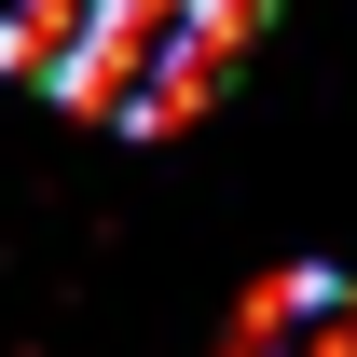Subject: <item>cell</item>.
Returning a JSON list of instances; mask_svg holds the SVG:
<instances>
[{
  "label": "cell",
  "instance_id": "6da1fadb",
  "mask_svg": "<svg viewBox=\"0 0 357 357\" xmlns=\"http://www.w3.org/2000/svg\"><path fill=\"white\" fill-rule=\"evenodd\" d=\"M220 357H357V275H330V261L261 275V289L234 303Z\"/></svg>",
  "mask_w": 357,
  "mask_h": 357
}]
</instances>
